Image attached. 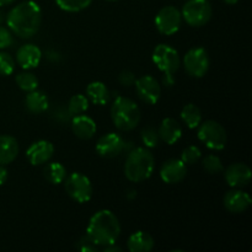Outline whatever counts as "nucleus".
<instances>
[{
    "mask_svg": "<svg viewBox=\"0 0 252 252\" xmlns=\"http://www.w3.org/2000/svg\"><path fill=\"white\" fill-rule=\"evenodd\" d=\"M154 239L149 233L135 231L128 238L127 248L130 252H149L154 249Z\"/></svg>",
    "mask_w": 252,
    "mask_h": 252,
    "instance_id": "obj_21",
    "label": "nucleus"
},
{
    "mask_svg": "<svg viewBox=\"0 0 252 252\" xmlns=\"http://www.w3.org/2000/svg\"><path fill=\"white\" fill-rule=\"evenodd\" d=\"M212 5L208 0H189L182 9V17L192 27H201L212 19Z\"/></svg>",
    "mask_w": 252,
    "mask_h": 252,
    "instance_id": "obj_7",
    "label": "nucleus"
},
{
    "mask_svg": "<svg viewBox=\"0 0 252 252\" xmlns=\"http://www.w3.org/2000/svg\"><path fill=\"white\" fill-rule=\"evenodd\" d=\"M65 191L71 199L78 203H86L93 198L94 189L91 181L80 172H73L65 179Z\"/></svg>",
    "mask_w": 252,
    "mask_h": 252,
    "instance_id": "obj_8",
    "label": "nucleus"
},
{
    "mask_svg": "<svg viewBox=\"0 0 252 252\" xmlns=\"http://www.w3.org/2000/svg\"><path fill=\"white\" fill-rule=\"evenodd\" d=\"M224 2H225V4H229V5H234V4H236V2L239 1V0H223Z\"/></svg>",
    "mask_w": 252,
    "mask_h": 252,
    "instance_id": "obj_39",
    "label": "nucleus"
},
{
    "mask_svg": "<svg viewBox=\"0 0 252 252\" xmlns=\"http://www.w3.org/2000/svg\"><path fill=\"white\" fill-rule=\"evenodd\" d=\"M111 118L116 128L122 132H129L139 125L140 110L133 100L118 96L111 106Z\"/></svg>",
    "mask_w": 252,
    "mask_h": 252,
    "instance_id": "obj_4",
    "label": "nucleus"
},
{
    "mask_svg": "<svg viewBox=\"0 0 252 252\" xmlns=\"http://www.w3.org/2000/svg\"><path fill=\"white\" fill-rule=\"evenodd\" d=\"M9 30L21 38H31L42 24V11L37 2L26 0L12 7L6 16Z\"/></svg>",
    "mask_w": 252,
    "mask_h": 252,
    "instance_id": "obj_1",
    "label": "nucleus"
},
{
    "mask_svg": "<svg viewBox=\"0 0 252 252\" xmlns=\"http://www.w3.org/2000/svg\"><path fill=\"white\" fill-rule=\"evenodd\" d=\"M159 140V133L154 127H145L142 130V142L147 148H155Z\"/></svg>",
    "mask_w": 252,
    "mask_h": 252,
    "instance_id": "obj_31",
    "label": "nucleus"
},
{
    "mask_svg": "<svg viewBox=\"0 0 252 252\" xmlns=\"http://www.w3.org/2000/svg\"><path fill=\"white\" fill-rule=\"evenodd\" d=\"M202 165H203L204 170H206L208 174H212V175H218L220 174V172H223L224 170L223 162H221L220 158L213 154L204 157L203 161H202Z\"/></svg>",
    "mask_w": 252,
    "mask_h": 252,
    "instance_id": "obj_29",
    "label": "nucleus"
},
{
    "mask_svg": "<svg viewBox=\"0 0 252 252\" xmlns=\"http://www.w3.org/2000/svg\"><path fill=\"white\" fill-rule=\"evenodd\" d=\"M54 154V145L48 140H37L32 143L26 152V157L31 165L37 166V165L46 164L51 160Z\"/></svg>",
    "mask_w": 252,
    "mask_h": 252,
    "instance_id": "obj_13",
    "label": "nucleus"
},
{
    "mask_svg": "<svg viewBox=\"0 0 252 252\" xmlns=\"http://www.w3.org/2000/svg\"><path fill=\"white\" fill-rule=\"evenodd\" d=\"M118 80H120V83L122 84L123 86H132L134 85L137 79H135V75L133 71L123 70L122 73L120 74V76H118Z\"/></svg>",
    "mask_w": 252,
    "mask_h": 252,
    "instance_id": "obj_35",
    "label": "nucleus"
},
{
    "mask_svg": "<svg viewBox=\"0 0 252 252\" xmlns=\"http://www.w3.org/2000/svg\"><path fill=\"white\" fill-rule=\"evenodd\" d=\"M7 180V170L5 169L4 165H0V186L5 184Z\"/></svg>",
    "mask_w": 252,
    "mask_h": 252,
    "instance_id": "obj_36",
    "label": "nucleus"
},
{
    "mask_svg": "<svg viewBox=\"0 0 252 252\" xmlns=\"http://www.w3.org/2000/svg\"><path fill=\"white\" fill-rule=\"evenodd\" d=\"M153 62L158 66L160 71L165 74V84L167 86L175 83L174 74L181 66V58L180 54L174 47L169 44H159L155 47L153 52Z\"/></svg>",
    "mask_w": 252,
    "mask_h": 252,
    "instance_id": "obj_5",
    "label": "nucleus"
},
{
    "mask_svg": "<svg viewBox=\"0 0 252 252\" xmlns=\"http://www.w3.org/2000/svg\"><path fill=\"white\" fill-rule=\"evenodd\" d=\"M89 108V100L86 96L78 94L74 95L73 97L69 100L68 103V113L69 116L74 117V116L83 115L86 110Z\"/></svg>",
    "mask_w": 252,
    "mask_h": 252,
    "instance_id": "obj_26",
    "label": "nucleus"
},
{
    "mask_svg": "<svg viewBox=\"0 0 252 252\" xmlns=\"http://www.w3.org/2000/svg\"><path fill=\"white\" fill-rule=\"evenodd\" d=\"M19 155V143L11 135H0V165L11 164Z\"/></svg>",
    "mask_w": 252,
    "mask_h": 252,
    "instance_id": "obj_20",
    "label": "nucleus"
},
{
    "mask_svg": "<svg viewBox=\"0 0 252 252\" xmlns=\"http://www.w3.org/2000/svg\"><path fill=\"white\" fill-rule=\"evenodd\" d=\"M15 70V59L6 52H0V75H10Z\"/></svg>",
    "mask_w": 252,
    "mask_h": 252,
    "instance_id": "obj_32",
    "label": "nucleus"
},
{
    "mask_svg": "<svg viewBox=\"0 0 252 252\" xmlns=\"http://www.w3.org/2000/svg\"><path fill=\"white\" fill-rule=\"evenodd\" d=\"M108 1H116V0H108Z\"/></svg>",
    "mask_w": 252,
    "mask_h": 252,
    "instance_id": "obj_41",
    "label": "nucleus"
},
{
    "mask_svg": "<svg viewBox=\"0 0 252 252\" xmlns=\"http://www.w3.org/2000/svg\"><path fill=\"white\" fill-rule=\"evenodd\" d=\"M16 84L19 85V88L21 90L30 93V91H33L38 88V79L36 78V75L30 71H22V73L17 74L16 75Z\"/></svg>",
    "mask_w": 252,
    "mask_h": 252,
    "instance_id": "obj_27",
    "label": "nucleus"
},
{
    "mask_svg": "<svg viewBox=\"0 0 252 252\" xmlns=\"http://www.w3.org/2000/svg\"><path fill=\"white\" fill-rule=\"evenodd\" d=\"M86 95L89 100L95 105H106L110 101L111 94L107 86L101 81H93L86 88Z\"/></svg>",
    "mask_w": 252,
    "mask_h": 252,
    "instance_id": "obj_22",
    "label": "nucleus"
},
{
    "mask_svg": "<svg viewBox=\"0 0 252 252\" xmlns=\"http://www.w3.org/2000/svg\"><path fill=\"white\" fill-rule=\"evenodd\" d=\"M202 152L198 147L196 145H189L186 149H184L181 154V160L186 165H193L201 159Z\"/></svg>",
    "mask_w": 252,
    "mask_h": 252,
    "instance_id": "obj_30",
    "label": "nucleus"
},
{
    "mask_svg": "<svg viewBox=\"0 0 252 252\" xmlns=\"http://www.w3.org/2000/svg\"><path fill=\"white\" fill-rule=\"evenodd\" d=\"M56 2L64 11L78 12L86 9L93 2V0H56Z\"/></svg>",
    "mask_w": 252,
    "mask_h": 252,
    "instance_id": "obj_28",
    "label": "nucleus"
},
{
    "mask_svg": "<svg viewBox=\"0 0 252 252\" xmlns=\"http://www.w3.org/2000/svg\"><path fill=\"white\" fill-rule=\"evenodd\" d=\"M121 234V224L118 218L108 209L98 211L91 217L86 228V235L95 245L107 246L116 244Z\"/></svg>",
    "mask_w": 252,
    "mask_h": 252,
    "instance_id": "obj_2",
    "label": "nucleus"
},
{
    "mask_svg": "<svg viewBox=\"0 0 252 252\" xmlns=\"http://www.w3.org/2000/svg\"><path fill=\"white\" fill-rule=\"evenodd\" d=\"M158 133H159V137L162 142L169 145H174L181 139L182 128L181 125L175 118L167 117L161 122Z\"/></svg>",
    "mask_w": 252,
    "mask_h": 252,
    "instance_id": "obj_18",
    "label": "nucleus"
},
{
    "mask_svg": "<svg viewBox=\"0 0 252 252\" xmlns=\"http://www.w3.org/2000/svg\"><path fill=\"white\" fill-rule=\"evenodd\" d=\"M2 20H4V12H2L1 10H0V24H1V22H2Z\"/></svg>",
    "mask_w": 252,
    "mask_h": 252,
    "instance_id": "obj_40",
    "label": "nucleus"
},
{
    "mask_svg": "<svg viewBox=\"0 0 252 252\" xmlns=\"http://www.w3.org/2000/svg\"><path fill=\"white\" fill-rule=\"evenodd\" d=\"M73 133L80 139H90L96 133V123L91 117L85 115L74 116L71 121Z\"/></svg>",
    "mask_w": 252,
    "mask_h": 252,
    "instance_id": "obj_19",
    "label": "nucleus"
},
{
    "mask_svg": "<svg viewBox=\"0 0 252 252\" xmlns=\"http://www.w3.org/2000/svg\"><path fill=\"white\" fill-rule=\"evenodd\" d=\"M76 248H78L80 251H85V252H97L98 251L97 245H95V244L91 241V239L89 238L88 235L81 236L80 240H79L78 244H76Z\"/></svg>",
    "mask_w": 252,
    "mask_h": 252,
    "instance_id": "obj_33",
    "label": "nucleus"
},
{
    "mask_svg": "<svg viewBox=\"0 0 252 252\" xmlns=\"http://www.w3.org/2000/svg\"><path fill=\"white\" fill-rule=\"evenodd\" d=\"M126 142L116 133H107L102 135L96 143V152L102 158H116L125 150Z\"/></svg>",
    "mask_w": 252,
    "mask_h": 252,
    "instance_id": "obj_12",
    "label": "nucleus"
},
{
    "mask_svg": "<svg viewBox=\"0 0 252 252\" xmlns=\"http://www.w3.org/2000/svg\"><path fill=\"white\" fill-rule=\"evenodd\" d=\"M181 11L177 7L171 6V5L160 9L157 16H155L157 30L161 34H165V36H171V34L176 33L180 27H181Z\"/></svg>",
    "mask_w": 252,
    "mask_h": 252,
    "instance_id": "obj_10",
    "label": "nucleus"
},
{
    "mask_svg": "<svg viewBox=\"0 0 252 252\" xmlns=\"http://www.w3.org/2000/svg\"><path fill=\"white\" fill-rule=\"evenodd\" d=\"M252 172L251 169L243 162L231 164L225 170V180L228 185L234 189H243L248 186L251 181Z\"/></svg>",
    "mask_w": 252,
    "mask_h": 252,
    "instance_id": "obj_15",
    "label": "nucleus"
},
{
    "mask_svg": "<svg viewBox=\"0 0 252 252\" xmlns=\"http://www.w3.org/2000/svg\"><path fill=\"white\" fill-rule=\"evenodd\" d=\"M250 194L240 189H231L224 197V206L230 213L239 214L245 212L251 206Z\"/></svg>",
    "mask_w": 252,
    "mask_h": 252,
    "instance_id": "obj_17",
    "label": "nucleus"
},
{
    "mask_svg": "<svg viewBox=\"0 0 252 252\" xmlns=\"http://www.w3.org/2000/svg\"><path fill=\"white\" fill-rule=\"evenodd\" d=\"M209 56L207 51L201 47L192 48L185 54L184 68L189 76L193 78H202L207 74L209 69Z\"/></svg>",
    "mask_w": 252,
    "mask_h": 252,
    "instance_id": "obj_9",
    "label": "nucleus"
},
{
    "mask_svg": "<svg viewBox=\"0 0 252 252\" xmlns=\"http://www.w3.org/2000/svg\"><path fill=\"white\" fill-rule=\"evenodd\" d=\"M198 139L207 148L213 150L224 149L226 144V130L219 122L213 120L204 121L198 126Z\"/></svg>",
    "mask_w": 252,
    "mask_h": 252,
    "instance_id": "obj_6",
    "label": "nucleus"
},
{
    "mask_svg": "<svg viewBox=\"0 0 252 252\" xmlns=\"http://www.w3.org/2000/svg\"><path fill=\"white\" fill-rule=\"evenodd\" d=\"M103 251H106V252H115V251L121 252V251H122V249L118 248V246H116L115 244H111V245L105 246V248H103Z\"/></svg>",
    "mask_w": 252,
    "mask_h": 252,
    "instance_id": "obj_37",
    "label": "nucleus"
},
{
    "mask_svg": "<svg viewBox=\"0 0 252 252\" xmlns=\"http://www.w3.org/2000/svg\"><path fill=\"white\" fill-rule=\"evenodd\" d=\"M187 175V165L181 159H170L164 162L160 170V177L165 184L175 185L181 182Z\"/></svg>",
    "mask_w": 252,
    "mask_h": 252,
    "instance_id": "obj_14",
    "label": "nucleus"
},
{
    "mask_svg": "<svg viewBox=\"0 0 252 252\" xmlns=\"http://www.w3.org/2000/svg\"><path fill=\"white\" fill-rule=\"evenodd\" d=\"M43 172L47 181L53 185L62 184L66 177V170L61 162H49L46 165Z\"/></svg>",
    "mask_w": 252,
    "mask_h": 252,
    "instance_id": "obj_25",
    "label": "nucleus"
},
{
    "mask_svg": "<svg viewBox=\"0 0 252 252\" xmlns=\"http://www.w3.org/2000/svg\"><path fill=\"white\" fill-rule=\"evenodd\" d=\"M138 97L148 105H155L161 96V86L157 79L150 75H143L134 83Z\"/></svg>",
    "mask_w": 252,
    "mask_h": 252,
    "instance_id": "obj_11",
    "label": "nucleus"
},
{
    "mask_svg": "<svg viewBox=\"0 0 252 252\" xmlns=\"http://www.w3.org/2000/svg\"><path fill=\"white\" fill-rule=\"evenodd\" d=\"M12 44V34L11 31L6 27L0 26V51L7 48Z\"/></svg>",
    "mask_w": 252,
    "mask_h": 252,
    "instance_id": "obj_34",
    "label": "nucleus"
},
{
    "mask_svg": "<svg viewBox=\"0 0 252 252\" xmlns=\"http://www.w3.org/2000/svg\"><path fill=\"white\" fill-rule=\"evenodd\" d=\"M181 118L189 129H194L202 122V112L193 103H187L181 111Z\"/></svg>",
    "mask_w": 252,
    "mask_h": 252,
    "instance_id": "obj_24",
    "label": "nucleus"
},
{
    "mask_svg": "<svg viewBox=\"0 0 252 252\" xmlns=\"http://www.w3.org/2000/svg\"><path fill=\"white\" fill-rule=\"evenodd\" d=\"M42 59V52L36 44H24L16 52V62L25 70L38 66Z\"/></svg>",
    "mask_w": 252,
    "mask_h": 252,
    "instance_id": "obj_16",
    "label": "nucleus"
},
{
    "mask_svg": "<svg viewBox=\"0 0 252 252\" xmlns=\"http://www.w3.org/2000/svg\"><path fill=\"white\" fill-rule=\"evenodd\" d=\"M15 0H0V6H6V5L12 4Z\"/></svg>",
    "mask_w": 252,
    "mask_h": 252,
    "instance_id": "obj_38",
    "label": "nucleus"
},
{
    "mask_svg": "<svg viewBox=\"0 0 252 252\" xmlns=\"http://www.w3.org/2000/svg\"><path fill=\"white\" fill-rule=\"evenodd\" d=\"M155 167L154 155L148 148H135L128 154L125 164V175L129 181L143 182L152 176Z\"/></svg>",
    "mask_w": 252,
    "mask_h": 252,
    "instance_id": "obj_3",
    "label": "nucleus"
},
{
    "mask_svg": "<svg viewBox=\"0 0 252 252\" xmlns=\"http://www.w3.org/2000/svg\"><path fill=\"white\" fill-rule=\"evenodd\" d=\"M25 105L30 112L38 115V113H43L48 108L49 101L43 91H39L36 89L33 91H30L29 95L26 96Z\"/></svg>",
    "mask_w": 252,
    "mask_h": 252,
    "instance_id": "obj_23",
    "label": "nucleus"
}]
</instances>
